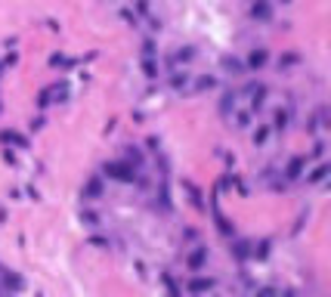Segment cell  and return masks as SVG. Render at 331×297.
<instances>
[{
	"label": "cell",
	"instance_id": "277c9868",
	"mask_svg": "<svg viewBox=\"0 0 331 297\" xmlns=\"http://www.w3.org/2000/svg\"><path fill=\"white\" fill-rule=\"evenodd\" d=\"M99 192H102V183L93 177V180H90L87 186H84V198H99Z\"/></svg>",
	"mask_w": 331,
	"mask_h": 297
},
{
	"label": "cell",
	"instance_id": "9a60e30c",
	"mask_svg": "<svg viewBox=\"0 0 331 297\" xmlns=\"http://www.w3.org/2000/svg\"><path fill=\"white\" fill-rule=\"evenodd\" d=\"M266 133H269L266 127H263V130H257V133H254V142H263V139H266Z\"/></svg>",
	"mask_w": 331,
	"mask_h": 297
},
{
	"label": "cell",
	"instance_id": "ba28073f",
	"mask_svg": "<svg viewBox=\"0 0 331 297\" xmlns=\"http://www.w3.org/2000/svg\"><path fill=\"white\" fill-rule=\"evenodd\" d=\"M205 257H208V251H205V248H201V251H195V254L189 257V266H192V269H198L201 263H205Z\"/></svg>",
	"mask_w": 331,
	"mask_h": 297
},
{
	"label": "cell",
	"instance_id": "e0dca14e",
	"mask_svg": "<svg viewBox=\"0 0 331 297\" xmlns=\"http://www.w3.org/2000/svg\"><path fill=\"white\" fill-rule=\"evenodd\" d=\"M282 4H291V0H282Z\"/></svg>",
	"mask_w": 331,
	"mask_h": 297
},
{
	"label": "cell",
	"instance_id": "30bf717a",
	"mask_svg": "<svg viewBox=\"0 0 331 297\" xmlns=\"http://www.w3.org/2000/svg\"><path fill=\"white\" fill-rule=\"evenodd\" d=\"M272 121H275V127H279V130L288 127V111H275V118H272Z\"/></svg>",
	"mask_w": 331,
	"mask_h": 297
},
{
	"label": "cell",
	"instance_id": "9c48e42d",
	"mask_svg": "<svg viewBox=\"0 0 331 297\" xmlns=\"http://www.w3.org/2000/svg\"><path fill=\"white\" fill-rule=\"evenodd\" d=\"M223 68H229V71H245V65L238 62V59H232V56H226V59H223Z\"/></svg>",
	"mask_w": 331,
	"mask_h": 297
},
{
	"label": "cell",
	"instance_id": "7c38bea8",
	"mask_svg": "<svg viewBox=\"0 0 331 297\" xmlns=\"http://www.w3.org/2000/svg\"><path fill=\"white\" fill-rule=\"evenodd\" d=\"M220 108H223V111L235 108V96H232V93H226V96H223V105H220Z\"/></svg>",
	"mask_w": 331,
	"mask_h": 297
},
{
	"label": "cell",
	"instance_id": "52a82bcc",
	"mask_svg": "<svg viewBox=\"0 0 331 297\" xmlns=\"http://www.w3.org/2000/svg\"><path fill=\"white\" fill-rule=\"evenodd\" d=\"M300 167H303V161L294 158V161L288 164V180H297V177H300Z\"/></svg>",
	"mask_w": 331,
	"mask_h": 297
},
{
	"label": "cell",
	"instance_id": "2e32d148",
	"mask_svg": "<svg viewBox=\"0 0 331 297\" xmlns=\"http://www.w3.org/2000/svg\"><path fill=\"white\" fill-rule=\"evenodd\" d=\"M198 87H201V90H208V87H214V78H201V81H198Z\"/></svg>",
	"mask_w": 331,
	"mask_h": 297
},
{
	"label": "cell",
	"instance_id": "4fadbf2b",
	"mask_svg": "<svg viewBox=\"0 0 331 297\" xmlns=\"http://www.w3.org/2000/svg\"><path fill=\"white\" fill-rule=\"evenodd\" d=\"M142 68H145V74H149V78H155V74H158V68H155V62H152V59H145V62H142Z\"/></svg>",
	"mask_w": 331,
	"mask_h": 297
},
{
	"label": "cell",
	"instance_id": "8fae6325",
	"mask_svg": "<svg viewBox=\"0 0 331 297\" xmlns=\"http://www.w3.org/2000/svg\"><path fill=\"white\" fill-rule=\"evenodd\" d=\"M7 288L19 291V288H22V278H19V275H7Z\"/></svg>",
	"mask_w": 331,
	"mask_h": 297
},
{
	"label": "cell",
	"instance_id": "7a4b0ae2",
	"mask_svg": "<svg viewBox=\"0 0 331 297\" xmlns=\"http://www.w3.org/2000/svg\"><path fill=\"white\" fill-rule=\"evenodd\" d=\"M251 16L254 19H269L272 16V7L266 4V0H254V4H251Z\"/></svg>",
	"mask_w": 331,
	"mask_h": 297
},
{
	"label": "cell",
	"instance_id": "5bb4252c",
	"mask_svg": "<svg viewBox=\"0 0 331 297\" xmlns=\"http://www.w3.org/2000/svg\"><path fill=\"white\" fill-rule=\"evenodd\" d=\"M189 59H192V50H189V47L177 53V62H189Z\"/></svg>",
	"mask_w": 331,
	"mask_h": 297
},
{
	"label": "cell",
	"instance_id": "6da1fadb",
	"mask_svg": "<svg viewBox=\"0 0 331 297\" xmlns=\"http://www.w3.org/2000/svg\"><path fill=\"white\" fill-rule=\"evenodd\" d=\"M105 171H108V174H112L115 180H124V183H130V180L136 177L130 164H108V167H105Z\"/></svg>",
	"mask_w": 331,
	"mask_h": 297
},
{
	"label": "cell",
	"instance_id": "3957f363",
	"mask_svg": "<svg viewBox=\"0 0 331 297\" xmlns=\"http://www.w3.org/2000/svg\"><path fill=\"white\" fill-rule=\"evenodd\" d=\"M266 59H269V53H266V50H254V53L248 56V68H263Z\"/></svg>",
	"mask_w": 331,
	"mask_h": 297
},
{
	"label": "cell",
	"instance_id": "8992f818",
	"mask_svg": "<svg viewBox=\"0 0 331 297\" xmlns=\"http://www.w3.org/2000/svg\"><path fill=\"white\" fill-rule=\"evenodd\" d=\"M325 177H328V164H319V167H316V171H312L306 180H309V183H322Z\"/></svg>",
	"mask_w": 331,
	"mask_h": 297
},
{
	"label": "cell",
	"instance_id": "5b68a950",
	"mask_svg": "<svg viewBox=\"0 0 331 297\" xmlns=\"http://www.w3.org/2000/svg\"><path fill=\"white\" fill-rule=\"evenodd\" d=\"M211 288H214L211 278H192L189 282V291H211Z\"/></svg>",
	"mask_w": 331,
	"mask_h": 297
}]
</instances>
